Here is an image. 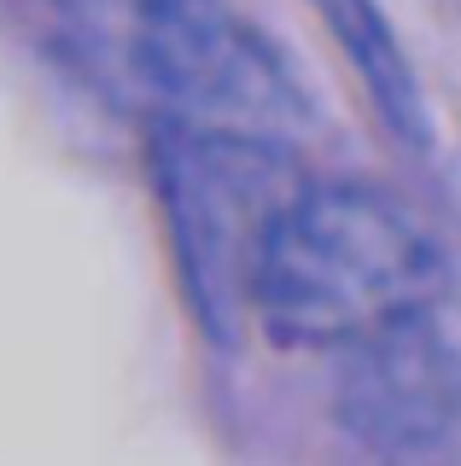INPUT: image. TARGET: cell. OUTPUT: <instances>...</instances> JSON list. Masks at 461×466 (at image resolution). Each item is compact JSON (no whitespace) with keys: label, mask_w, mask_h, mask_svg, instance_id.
Wrapping results in <instances>:
<instances>
[{"label":"cell","mask_w":461,"mask_h":466,"mask_svg":"<svg viewBox=\"0 0 461 466\" xmlns=\"http://www.w3.org/2000/svg\"><path fill=\"white\" fill-rule=\"evenodd\" d=\"M41 6H47V0H41Z\"/></svg>","instance_id":"8992f818"},{"label":"cell","mask_w":461,"mask_h":466,"mask_svg":"<svg viewBox=\"0 0 461 466\" xmlns=\"http://www.w3.org/2000/svg\"><path fill=\"white\" fill-rule=\"evenodd\" d=\"M444 251L403 198L368 181H304L269 233L251 320L286 350H351L438 309Z\"/></svg>","instance_id":"7a4b0ae2"},{"label":"cell","mask_w":461,"mask_h":466,"mask_svg":"<svg viewBox=\"0 0 461 466\" xmlns=\"http://www.w3.org/2000/svg\"><path fill=\"white\" fill-rule=\"evenodd\" d=\"M339 420L374 461L438 466L461 443V339L438 309L351 344L339 361Z\"/></svg>","instance_id":"277c9868"},{"label":"cell","mask_w":461,"mask_h":466,"mask_svg":"<svg viewBox=\"0 0 461 466\" xmlns=\"http://www.w3.org/2000/svg\"><path fill=\"white\" fill-rule=\"evenodd\" d=\"M304 6L322 18V29L339 41L344 65L356 70L368 106L380 111L385 135L409 152H421L432 140V123H426V94H421V76H415L409 53H403L392 18H385L380 0H304Z\"/></svg>","instance_id":"5b68a950"},{"label":"cell","mask_w":461,"mask_h":466,"mask_svg":"<svg viewBox=\"0 0 461 466\" xmlns=\"http://www.w3.org/2000/svg\"><path fill=\"white\" fill-rule=\"evenodd\" d=\"M53 41L106 99L152 123L281 140L310 99L286 58L228 0H47Z\"/></svg>","instance_id":"6da1fadb"},{"label":"cell","mask_w":461,"mask_h":466,"mask_svg":"<svg viewBox=\"0 0 461 466\" xmlns=\"http://www.w3.org/2000/svg\"><path fill=\"white\" fill-rule=\"evenodd\" d=\"M147 157L187 309L210 344H234L251 320L269 233L304 193V175L281 140L181 123H152Z\"/></svg>","instance_id":"3957f363"}]
</instances>
